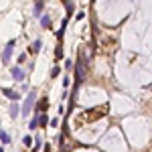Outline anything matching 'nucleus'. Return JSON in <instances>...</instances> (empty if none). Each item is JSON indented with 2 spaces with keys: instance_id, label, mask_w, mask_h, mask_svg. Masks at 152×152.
I'll use <instances>...</instances> for the list:
<instances>
[{
  "instance_id": "20e7f679",
  "label": "nucleus",
  "mask_w": 152,
  "mask_h": 152,
  "mask_svg": "<svg viewBox=\"0 0 152 152\" xmlns=\"http://www.w3.org/2000/svg\"><path fill=\"white\" fill-rule=\"evenodd\" d=\"M10 75H12V79H14V81H23L27 73H25L23 69H20V67H18V65H14V67L10 69Z\"/></svg>"
},
{
  "instance_id": "5701e85b",
  "label": "nucleus",
  "mask_w": 152,
  "mask_h": 152,
  "mask_svg": "<svg viewBox=\"0 0 152 152\" xmlns=\"http://www.w3.org/2000/svg\"><path fill=\"white\" fill-rule=\"evenodd\" d=\"M41 146H43V144H41V140H37V142H35V150H41Z\"/></svg>"
},
{
  "instance_id": "2eb2a0df",
  "label": "nucleus",
  "mask_w": 152,
  "mask_h": 152,
  "mask_svg": "<svg viewBox=\"0 0 152 152\" xmlns=\"http://www.w3.org/2000/svg\"><path fill=\"white\" fill-rule=\"evenodd\" d=\"M23 144H25L27 148H31V146H33V138H31V136H25V138H23Z\"/></svg>"
},
{
  "instance_id": "aec40b11",
  "label": "nucleus",
  "mask_w": 152,
  "mask_h": 152,
  "mask_svg": "<svg viewBox=\"0 0 152 152\" xmlns=\"http://www.w3.org/2000/svg\"><path fill=\"white\" fill-rule=\"evenodd\" d=\"M75 18H77V20H83V18H85V12H83V10H79V12L75 14Z\"/></svg>"
},
{
  "instance_id": "f257e3e1",
  "label": "nucleus",
  "mask_w": 152,
  "mask_h": 152,
  "mask_svg": "<svg viewBox=\"0 0 152 152\" xmlns=\"http://www.w3.org/2000/svg\"><path fill=\"white\" fill-rule=\"evenodd\" d=\"M35 101H37V91H35V89H31V91H29V95L25 97L23 110H20V112H23V116H29V114H31V110L35 107Z\"/></svg>"
},
{
  "instance_id": "f3484780",
  "label": "nucleus",
  "mask_w": 152,
  "mask_h": 152,
  "mask_svg": "<svg viewBox=\"0 0 152 152\" xmlns=\"http://www.w3.org/2000/svg\"><path fill=\"white\" fill-rule=\"evenodd\" d=\"M69 83H71V77H69V75H65V77H63V89H67V87H69Z\"/></svg>"
},
{
  "instance_id": "4be33fe9",
  "label": "nucleus",
  "mask_w": 152,
  "mask_h": 152,
  "mask_svg": "<svg viewBox=\"0 0 152 152\" xmlns=\"http://www.w3.org/2000/svg\"><path fill=\"white\" fill-rule=\"evenodd\" d=\"M49 124H51V126H53V128H57V126H59V118H53V120H51V122H49Z\"/></svg>"
},
{
  "instance_id": "39448f33",
  "label": "nucleus",
  "mask_w": 152,
  "mask_h": 152,
  "mask_svg": "<svg viewBox=\"0 0 152 152\" xmlns=\"http://www.w3.org/2000/svg\"><path fill=\"white\" fill-rule=\"evenodd\" d=\"M41 49H43V41H41V39H35V41H33V45L27 49V53L37 55V53H41Z\"/></svg>"
},
{
  "instance_id": "6ab92c4d",
  "label": "nucleus",
  "mask_w": 152,
  "mask_h": 152,
  "mask_svg": "<svg viewBox=\"0 0 152 152\" xmlns=\"http://www.w3.org/2000/svg\"><path fill=\"white\" fill-rule=\"evenodd\" d=\"M29 128H31V130H35V128H39V122H37V116H35V118H33V120L29 122Z\"/></svg>"
},
{
  "instance_id": "7ed1b4c3",
  "label": "nucleus",
  "mask_w": 152,
  "mask_h": 152,
  "mask_svg": "<svg viewBox=\"0 0 152 152\" xmlns=\"http://www.w3.org/2000/svg\"><path fill=\"white\" fill-rule=\"evenodd\" d=\"M75 73H77V85H79V83L83 81V75H85V61H83V57H79V59H77Z\"/></svg>"
},
{
  "instance_id": "ddd939ff",
  "label": "nucleus",
  "mask_w": 152,
  "mask_h": 152,
  "mask_svg": "<svg viewBox=\"0 0 152 152\" xmlns=\"http://www.w3.org/2000/svg\"><path fill=\"white\" fill-rule=\"evenodd\" d=\"M65 8H67V14H73V10H75V6H73L71 0H65Z\"/></svg>"
},
{
  "instance_id": "412c9836",
  "label": "nucleus",
  "mask_w": 152,
  "mask_h": 152,
  "mask_svg": "<svg viewBox=\"0 0 152 152\" xmlns=\"http://www.w3.org/2000/svg\"><path fill=\"white\" fill-rule=\"evenodd\" d=\"M25 61H27V53H23V55H18V65H20V63H25Z\"/></svg>"
},
{
  "instance_id": "4468645a",
  "label": "nucleus",
  "mask_w": 152,
  "mask_h": 152,
  "mask_svg": "<svg viewBox=\"0 0 152 152\" xmlns=\"http://www.w3.org/2000/svg\"><path fill=\"white\" fill-rule=\"evenodd\" d=\"M59 73H61V67H59V65H55V67L51 69V77H59Z\"/></svg>"
},
{
  "instance_id": "f8f14e48",
  "label": "nucleus",
  "mask_w": 152,
  "mask_h": 152,
  "mask_svg": "<svg viewBox=\"0 0 152 152\" xmlns=\"http://www.w3.org/2000/svg\"><path fill=\"white\" fill-rule=\"evenodd\" d=\"M0 140H2V144L6 146V144H10V136H8V132H4L2 128H0Z\"/></svg>"
},
{
  "instance_id": "f03ea898",
  "label": "nucleus",
  "mask_w": 152,
  "mask_h": 152,
  "mask_svg": "<svg viewBox=\"0 0 152 152\" xmlns=\"http://www.w3.org/2000/svg\"><path fill=\"white\" fill-rule=\"evenodd\" d=\"M14 47H16V41H14V39L6 43V47H4V51H2V63H8V61H10V57H12V51H14Z\"/></svg>"
},
{
  "instance_id": "423d86ee",
  "label": "nucleus",
  "mask_w": 152,
  "mask_h": 152,
  "mask_svg": "<svg viewBox=\"0 0 152 152\" xmlns=\"http://www.w3.org/2000/svg\"><path fill=\"white\" fill-rule=\"evenodd\" d=\"M67 23H69V16H67V18H63V23H61V29H59V31H57V35H55L59 43H61V41H63V37H65V29H67Z\"/></svg>"
},
{
  "instance_id": "a211bd4d",
  "label": "nucleus",
  "mask_w": 152,
  "mask_h": 152,
  "mask_svg": "<svg viewBox=\"0 0 152 152\" xmlns=\"http://www.w3.org/2000/svg\"><path fill=\"white\" fill-rule=\"evenodd\" d=\"M55 57H57V59H63V49H61V45H57V49H55Z\"/></svg>"
},
{
  "instance_id": "1a4fd4ad",
  "label": "nucleus",
  "mask_w": 152,
  "mask_h": 152,
  "mask_svg": "<svg viewBox=\"0 0 152 152\" xmlns=\"http://www.w3.org/2000/svg\"><path fill=\"white\" fill-rule=\"evenodd\" d=\"M18 114H20V105H18V101H12V103H10V118L16 120Z\"/></svg>"
},
{
  "instance_id": "0eeeda50",
  "label": "nucleus",
  "mask_w": 152,
  "mask_h": 152,
  "mask_svg": "<svg viewBox=\"0 0 152 152\" xmlns=\"http://www.w3.org/2000/svg\"><path fill=\"white\" fill-rule=\"evenodd\" d=\"M2 93H4L8 99H12V101H18V99H20V93H16V91L8 89V87H2Z\"/></svg>"
},
{
  "instance_id": "9b49d317",
  "label": "nucleus",
  "mask_w": 152,
  "mask_h": 152,
  "mask_svg": "<svg viewBox=\"0 0 152 152\" xmlns=\"http://www.w3.org/2000/svg\"><path fill=\"white\" fill-rule=\"evenodd\" d=\"M43 8H45V2L43 0H35V16H39L43 12Z\"/></svg>"
},
{
  "instance_id": "9d476101",
  "label": "nucleus",
  "mask_w": 152,
  "mask_h": 152,
  "mask_svg": "<svg viewBox=\"0 0 152 152\" xmlns=\"http://www.w3.org/2000/svg\"><path fill=\"white\" fill-rule=\"evenodd\" d=\"M47 107H49V99L47 97H41L39 103H37V112H47Z\"/></svg>"
},
{
  "instance_id": "6e6552de",
  "label": "nucleus",
  "mask_w": 152,
  "mask_h": 152,
  "mask_svg": "<svg viewBox=\"0 0 152 152\" xmlns=\"http://www.w3.org/2000/svg\"><path fill=\"white\" fill-rule=\"evenodd\" d=\"M39 16H41V27H43V29H51V27H53L51 16H49V14H43V12H41Z\"/></svg>"
},
{
  "instance_id": "dca6fc26",
  "label": "nucleus",
  "mask_w": 152,
  "mask_h": 152,
  "mask_svg": "<svg viewBox=\"0 0 152 152\" xmlns=\"http://www.w3.org/2000/svg\"><path fill=\"white\" fill-rule=\"evenodd\" d=\"M63 65H65V71H71V67H73V61H71V59H65V63H63Z\"/></svg>"
}]
</instances>
